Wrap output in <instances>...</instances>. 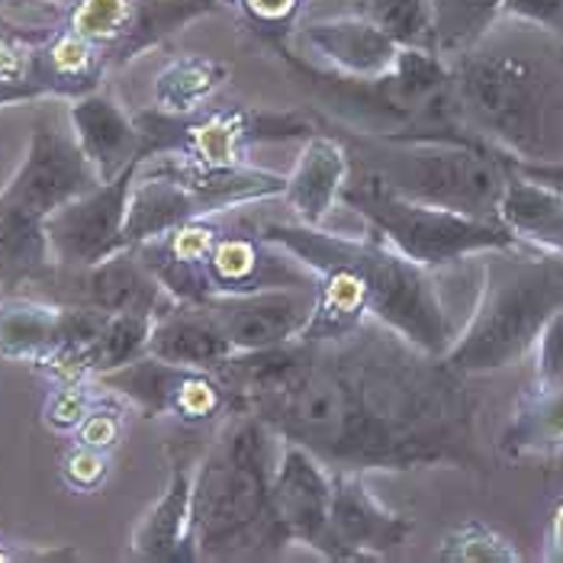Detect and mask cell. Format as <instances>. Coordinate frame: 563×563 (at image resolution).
<instances>
[{
    "label": "cell",
    "instance_id": "1",
    "mask_svg": "<svg viewBox=\"0 0 563 563\" xmlns=\"http://www.w3.org/2000/svg\"><path fill=\"white\" fill-rule=\"evenodd\" d=\"M300 342L294 371L242 406L280 441L303 444L329 471L486 474L479 396L444 357L377 319Z\"/></svg>",
    "mask_w": 563,
    "mask_h": 563
},
{
    "label": "cell",
    "instance_id": "2",
    "mask_svg": "<svg viewBox=\"0 0 563 563\" xmlns=\"http://www.w3.org/2000/svg\"><path fill=\"white\" fill-rule=\"evenodd\" d=\"M274 438L258 416L232 409L194 471V561H271L290 548L274 506Z\"/></svg>",
    "mask_w": 563,
    "mask_h": 563
},
{
    "label": "cell",
    "instance_id": "3",
    "mask_svg": "<svg viewBox=\"0 0 563 563\" xmlns=\"http://www.w3.org/2000/svg\"><path fill=\"white\" fill-rule=\"evenodd\" d=\"M252 222L264 239L294 252L306 267L316 261L342 264L361 287L367 316L396 329L412 345L438 357L454 345L457 329L441 303L432 271L399 255L377 235H339L297 219L252 217Z\"/></svg>",
    "mask_w": 563,
    "mask_h": 563
},
{
    "label": "cell",
    "instance_id": "4",
    "mask_svg": "<svg viewBox=\"0 0 563 563\" xmlns=\"http://www.w3.org/2000/svg\"><path fill=\"white\" fill-rule=\"evenodd\" d=\"M319 117V113H316ZM345 139L351 168L380 177L390 190L467 217L499 219L509 184V155L474 132L454 139L432 135H361L325 123Z\"/></svg>",
    "mask_w": 563,
    "mask_h": 563
},
{
    "label": "cell",
    "instance_id": "5",
    "mask_svg": "<svg viewBox=\"0 0 563 563\" xmlns=\"http://www.w3.org/2000/svg\"><path fill=\"white\" fill-rule=\"evenodd\" d=\"M558 309H563V255L541 249L528 255L525 245L486 252L479 300L444 361L471 380L512 367L531 354Z\"/></svg>",
    "mask_w": 563,
    "mask_h": 563
},
{
    "label": "cell",
    "instance_id": "6",
    "mask_svg": "<svg viewBox=\"0 0 563 563\" xmlns=\"http://www.w3.org/2000/svg\"><path fill=\"white\" fill-rule=\"evenodd\" d=\"M451 65V110L467 132L512 158H551L554 81L516 55L461 52Z\"/></svg>",
    "mask_w": 563,
    "mask_h": 563
},
{
    "label": "cell",
    "instance_id": "7",
    "mask_svg": "<svg viewBox=\"0 0 563 563\" xmlns=\"http://www.w3.org/2000/svg\"><path fill=\"white\" fill-rule=\"evenodd\" d=\"M342 207L364 219L371 225V235L429 271L454 261L477 258L486 252L525 245L503 219L467 217L409 200L390 190L380 177L361 168H351L347 174Z\"/></svg>",
    "mask_w": 563,
    "mask_h": 563
},
{
    "label": "cell",
    "instance_id": "8",
    "mask_svg": "<svg viewBox=\"0 0 563 563\" xmlns=\"http://www.w3.org/2000/svg\"><path fill=\"white\" fill-rule=\"evenodd\" d=\"M142 135L139 158L177 155L200 165H252L255 145L309 139L319 132L316 110H255V107H203L197 113H165L158 107L132 113Z\"/></svg>",
    "mask_w": 563,
    "mask_h": 563
},
{
    "label": "cell",
    "instance_id": "9",
    "mask_svg": "<svg viewBox=\"0 0 563 563\" xmlns=\"http://www.w3.org/2000/svg\"><path fill=\"white\" fill-rule=\"evenodd\" d=\"M20 297H36L55 306H90L100 312H142L152 319L177 306L135 249H123L90 267L52 264L40 280L20 290Z\"/></svg>",
    "mask_w": 563,
    "mask_h": 563
},
{
    "label": "cell",
    "instance_id": "10",
    "mask_svg": "<svg viewBox=\"0 0 563 563\" xmlns=\"http://www.w3.org/2000/svg\"><path fill=\"white\" fill-rule=\"evenodd\" d=\"M107 393L126 399L145 419L172 416L184 426H210L232 412V396L213 371L168 364L155 354H142L130 364L97 377Z\"/></svg>",
    "mask_w": 563,
    "mask_h": 563
},
{
    "label": "cell",
    "instance_id": "11",
    "mask_svg": "<svg viewBox=\"0 0 563 563\" xmlns=\"http://www.w3.org/2000/svg\"><path fill=\"white\" fill-rule=\"evenodd\" d=\"M97 184L103 180L87 162L75 132L62 130L55 120H40L30 135L23 165L0 190V207L33 219H48L58 207L71 203Z\"/></svg>",
    "mask_w": 563,
    "mask_h": 563
},
{
    "label": "cell",
    "instance_id": "12",
    "mask_svg": "<svg viewBox=\"0 0 563 563\" xmlns=\"http://www.w3.org/2000/svg\"><path fill=\"white\" fill-rule=\"evenodd\" d=\"M142 162L130 165L113 180L97 184L71 203L58 207L45 219V235L52 245V258L62 267H90L97 261L110 258L126 249L123 225L135 172Z\"/></svg>",
    "mask_w": 563,
    "mask_h": 563
},
{
    "label": "cell",
    "instance_id": "13",
    "mask_svg": "<svg viewBox=\"0 0 563 563\" xmlns=\"http://www.w3.org/2000/svg\"><path fill=\"white\" fill-rule=\"evenodd\" d=\"M319 287H267L252 294H219L203 309L235 351L284 345L300 339L316 316Z\"/></svg>",
    "mask_w": 563,
    "mask_h": 563
},
{
    "label": "cell",
    "instance_id": "14",
    "mask_svg": "<svg viewBox=\"0 0 563 563\" xmlns=\"http://www.w3.org/2000/svg\"><path fill=\"white\" fill-rule=\"evenodd\" d=\"M274 506L294 544H306L325 561H335L332 493L335 474L303 444L284 441L274 461Z\"/></svg>",
    "mask_w": 563,
    "mask_h": 563
},
{
    "label": "cell",
    "instance_id": "15",
    "mask_svg": "<svg viewBox=\"0 0 563 563\" xmlns=\"http://www.w3.org/2000/svg\"><path fill=\"white\" fill-rule=\"evenodd\" d=\"M210 287L219 294H252L267 287H319V277L284 245L264 239L252 217L222 222L210 255Z\"/></svg>",
    "mask_w": 563,
    "mask_h": 563
},
{
    "label": "cell",
    "instance_id": "16",
    "mask_svg": "<svg viewBox=\"0 0 563 563\" xmlns=\"http://www.w3.org/2000/svg\"><path fill=\"white\" fill-rule=\"evenodd\" d=\"M332 541L335 561H390L396 558L409 534L412 519L393 512L367 486L357 471H332Z\"/></svg>",
    "mask_w": 563,
    "mask_h": 563
},
{
    "label": "cell",
    "instance_id": "17",
    "mask_svg": "<svg viewBox=\"0 0 563 563\" xmlns=\"http://www.w3.org/2000/svg\"><path fill=\"white\" fill-rule=\"evenodd\" d=\"M219 217L222 213L190 219L158 239L132 245L177 303H203L213 297L210 255H213L219 232H222Z\"/></svg>",
    "mask_w": 563,
    "mask_h": 563
},
{
    "label": "cell",
    "instance_id": "18",
    "mask_svg": "<svg viewBox=\"0 0 563 563\" xmlns=\"http://www.w3.org/2000/svg\"><path fill=\"white\" fill-rule=\"evenodd\" d=\"M347 174H351V155L345 139L319 123V132L303 139L297 165L287 174V187L280 200L287 203L290 219L306 225H322L329 213L342 203Z\"/></svg>",
    "mask_w": 563,
    "mask_h": 563
},
{
    "label": "cell",
    "instance_id": "19",
    "mask_svg": "<svg viewBox=\"0 0 563 563\" xmlns=\"http://www.w3.org/2000/svg\"><path fill=\"white\" fill-rule=\"evenodd\" d=\"M68 126L75 132L87 162L100 180H113L126 172L130 165L142 162V135L135 126V117H130L110 90H90L85 97L71 100L68 110Z\"/></svg>",
    "mask_w": 563,
    "mask_h": 563
},
{
    "label": "cell",
    "instance_id": "20",
    "mask_svg": "<svg viewBox=\"0 0 563 563\" xmlns=\"http://www.w3.org/2000/svg\"><path fill=\"white\" fill-rule=\"evenodd\" d=\"M194 454L184 448H172V479L162 499L142 516L130 541L135 561L155 563H190V499H194Z\"/></svg>",
    "mask_w": 563,
    "mask_h": 563
},
{
    "label": "cell",
    "instance_id": "21",
    "mask_svg": "<svg viewBox=\"0 0 563 563\" xmlns=\"http://www.w3.org/2000/svg\"><path fill=\"white\" fill-rule=\"evenodd\" d=\"M300 36L312 45L332 71L354 78H380L393 71L399 45L387 36L371 16H339V20H312L300 26Z\"/></svg>",
    "mask_w": 563,
    "mask_h": 563
},
{
    "label": "cell",
    "instance_id": "22",
    "mask_svg": "<svg viewBox=\"0 0 563 563\" xmlns=\"http://www.w3.org/2000/svg\"><path fill=\"white\" fill-rule=\"evenodd\" d=\"M107 71H110L107 52L65 26L58 33H45L43 43L36 45L30 81L43 87L45 97L75 100L97 90Z\"/></svg>",
    "mask_w": 563,
    "mask_h": 563
},
{
    "label": "cell",
    "instance_id": "23",
    "mask_svg": "<svg viewBox=\"0 0 563 563\" xmlns=\"http://www.w3.org/2000/svg\"><path fill=\"white\" fill-rule=\"evenodd\" d=\"M148 354L197 371H213L235 354V347L225 342L219 325L200 303H177L172 312L158 316L152 325Z\"/></svg>",
    "mask_w": 563,
    "mask_h": 563
},
{
    "label": "cell",
    "instance_id": "24",
    "mask_svg": "<svg viewBox=\"0 0 563 563\" xmlns=\"http://www.w3.org/2000/svg\"><path fill=\"white\" fill-rule=\"evenodd\" d=\"M499 451L509 461H541L563 454V384L531 387L519 399Z\"/></svg>",
    "mask_w": 563,
    "mask_h": 563
},
{
    "label": "cell",
    "instance_id": "25",
    "mask_svg": "<svg viewBox=\"0 0 563 563\" xmlns=\"http://www.w3.org/2000/svg\"><path fill=\"white\" fill-rule=\"evenodd\" d=\"M499 219L525 245L563 255V194L558 190L512 172L499 203Z\"/></svg>",
    "mask_w": 563,
    "mask_h": 563
},
{
    "label": "cell",
    "instance_id": "26",
    "mask_svg": "<svg viewBox=\"0 0 563 563\" xmlns=\"http://www.w3.org/2000/svg\"><path fill=\"white\" fill-rule=\"evenodd\" d=\"M222 3L225 0H132L126 33L107 52L110 68L130 65L135 55L165 43L168 36L184 30L187 23L219 13Z\"/></svg>",
    "mask_w": 563,
    "mask_h": 563
},
{
    "label": "cell",
    "instance_id": "27",
    "mask_svg": "<svg viewBox=\"0 0 563 563\" xmlns=\"http://www.w3.org/2000/svg\"><path fill=\"white\" fill-rule=\"evenodd\" d=\"M55 264L45 235V219L0 207V287L7 294L26 290Z\"/></svg>",
    "mask_w": 563,
    "mask_h": 563
},
{
    "label": "cell",
    "instance_id": "28",
    "mask_svg": "<svg viewBox=\"0 0 563 563\" xmlns=\"http://www.w3.org/2000/svg\"><path fill=\"white\" fill-rule=\"evenodd\" d=\"M62 306L13 294L0 303V357L43 364L58 339Z\"/></svg>",
    "mask_w": 563,
    "mask_h": 563
},
{
    "label": "cell",
    "instance_id": "29",
    "mask_svg": "<svg viewBox=\"0 0 563 563\" xmlns=\"http://www.w3.org/2000/svg\"><path fill=\"white\" fill-rule=\"evenodd\" d=\"M229 85V65L207 55H177L155 78V107L165 113H197Z\"/></svg>",
    "mask_w": 563,
    "mask_h": 563
},
{
    "label": "cell",
    "instance_id": "30",
    "mask_svg": "<svg viewBox=\"0 0 563 563\" xmlns=\"http://www.w3.org/2000/svg\"><path fill=\"white\" fill-rule=\"evenodd\" d=\"M152 325L155 319L142 312H110L103 332L85 354V377H103L135 357L148 354Z\"/></svg>",
    "mask_w": 563,
    "mask_h": 563
},
{
    "label": "cell",
    "instance_id": "31",
    "mask_svg": "<svg viewBox=\"0 0 563 563\" xmlns=\"http://www.w3.org/2000/svg\"><path fill=\"white\" fill-rule=\"evenodd\" d=\"M503 0H432L434 48L444 58L471 52L499 16Z\"/></svg>",
    "mask_w": 563,
    "mask_h": 563
},
{
    "label": "cell",
    "instance_id": "32",
    "mask_svg": "<svg viewBox=\"0 0 563 563\" xmlns=\"http://www.w3.org/2000/svg\"><path fill=\"white\" fill-rule=\"evenodd\" d=\"M434 561L451 563H519L521 554L509 538H503L486 521H461L454 525L434 548Z\"/></svg>",
    "mask_w": 563,
    "mask_h": 563
},
{
    "label": "cell",
    "instance_id": "33",
    "mask_svg": "<svg viewBox=\"0 0 563 563\" xmlns=\"http://www.w3.org/2000/svg\"><path fill=\"white\" fill-rule=\"evenodd\" d=\"M367 16L406 48H434L432 0H367Z\"/></svg>",
    "mask_w": 563,
    "mask_h": 563
},
{
    "label": "cell",
    "instance_id": "34",
    "mask_svg": "<svg viewBox=\"0 0 563 563\" xmlns=\"http://www.w3.org/2000/svg\"><path fill=\"white\" fill-rule=\"evenodd\" d=\"M132 0H75L68 10V30L110 52L126 33Z\"/></svg>",
    "mask_w": 563,
    "mask_h": 563
},
{
    "label": "cell",
    "instance_id": "35",
    "mask_svg": "<svg viewBox=\"0 0 563 563\" xmlns=\"http://www.w3.org/2000/svg\"><path fill=\"white\" fill-rule=\"evenodd\" d=\"M97 377H78V380H58V387L48 393L43 406V419L55 432H75L85 416L97 406Z\"/></svg>",
    "mask_w": 563,
    "mask_h": 563
},
{
    "label": "cell",
    "instance_id": "36",
    "mask_svg": "<svg viewBox=\"0 0 563 563\" xmlns=\"http://www.w3.org/2000/svg\"><path fill=\"white\" fill-rule=\"evenodd\" d=\"M229 3V0H225ZM245 23L258 33L261 43L287 40L303 0H235Z\"/></svg>",
    "mask_w": 563,
    "mask_h": 563
},
{
    "label": "cell",
    "instance_id": "37",
    "mask_svg": "<svg viewBox=\"0 0 563 563\" xmlns=\"http://www.w3.org/2000/svg\"><path fill=\"white\" fill-rule=\"evenodd\" d=\"M45 36L26 33L23 26L7 23L0 30V81H13V85H33L30 71H33V55L36 45L43 43Z\"/></svg>",
    "mask_w": 563,
    "mask_h": 563
},
{
    "label": "cell",
    "instance_id": "38",
    "mask_svg": "<svg viewBox=\"0 0 563 563\" xmlns=\"http://www.w3.org/2000/svg\"><path fill=\"white\" fill-rule=\"evenodd\" d=\"M534 354V387H558L563 384V309H558L548 325L541 329Z\"/></svg>",
    "mask_w": 563,
    "mask_h": 563
},
{
    "label": "cell",
    "instance_id": "39",
    "mask_svg": "<svg viewBox=\"0 0 563 563\" xmlns=\"http://www.w3.org/2000/svg\"><path fill=\"white\" fill-rule=\"evenodd\" d=\"M107 471H110V457L107 451H97V448H87V444H78L65 454L62 461V477L71 489L78 493H93L100 489V483L107 479Z\"/></svg>",
    "mask_w": 563,
    "mask_h": 563
},
{
    "label": "cell",
    "instance_id": "40",
    "mask_svg": "<svg viewBox=\"0 0 563 563\" xmlns=\"http://www.w3.org/2000/svg\"><path fill=\"white\" fill-rule=\"evenodd\" d=\"M123 438V409L120 406H107L97 399V406L85 416V422L75 429V441L97 448V451H113Z\"/></svg>",
    "mask_w": 563,
    "mask_h": 563
},
{
    "label": "cell",
    "instance_id": "41",
    "mask_svg": "<svg viewBox=\"0 0 563 563\" xmlns=\"http://www.w3.org/2000/svg\"><path fill=\"white\" fill-rule=\"evenodd\" d=\"M499 16H512L563 40V0H503Z\"/></svg>",
    "mask_w": 563,
    "mask_h": 563
},
{
    "label": "cell",
    "instance_id": "42",
    "mask_svg": "<svg viewBox=\"0 0 563 563\" xmlns=\"http://www.w3.org/2000/svg\"><path fill=\"white\" fill-rule=\"evenodd\" d=\"M509 168L534 184H544L551 190L563 194V158H544V162H531V158H512L509 155Z\"/></svg>",
    "mask_w": 563,
    "mask_h": 563
},
{
    "label": "cell",
    "instance_id": "43",
    "mask_svg": "<svg viewBox=\"0 0 563 563\" xmlns=\"http://www.w3.org/2000/svg\"><path fill=\"white\" fill-rule=\"evenodd\" d=\"M544 561L563 563V496L554 503L548 519V538H544Z\"/></svg>",
    "mask_w": 563,
    "mask_h": 563
},
{
    "label": "cell",
    "instance_id": "44",
    "mask_svg": "<svg viewBox=\"0 0 563 563\" xmlns=\"http://www.w3.org/2000/svg\"><path fill=\"white\" fill-rule=\"evenodd\" d=\"M45 97L40 85H13V81H0V107L7 103H23V100H40Z\"/></svg>",
    "mask_w": 563,
    "mask_h": 563
},
{
    "label": "cell",
    "instance_id": "45",
    "mask_svg": "<svg viewBox=\"0 0 563 563\" xmlns=\"http://www.w3.org/2000/svg\"><path fill=\"white\" fill-rule=\"evenodd\" d=\"M43 3H75V0H0V7H43Z\"/></svg>",
    "mask_w": 563,
    "mask_h": 563
},
{
    "label": "cell",
    "instance_id": "46",
    "mask_svg": "<svg viewBox=\"0 0 563 563\" xmlns=\"http://www.w3.org/2000/svg\"><path fill=\"white\" fill-rule=\"evenodd\" d=\"M3 26H7V20H3V16H0V30H3Z\"/></svg>",
    "mask_w": 563,
    "mask_h": 563
}]
</instances>
